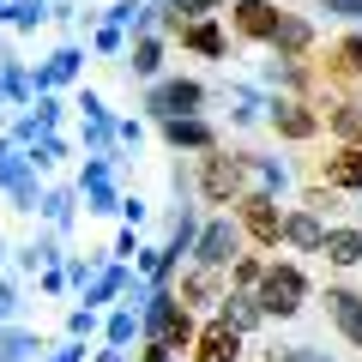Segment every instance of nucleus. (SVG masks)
Here are the masks:
<instances>
[{"instance_id":"nucleus-15","label":"nucleus","mask_w":362,"mask_h":362,"mask_svg":"<svg viewBox=\"0 0 362 362\" xmlns=\"http://www.w3.org/2000/svg\"><path fill=\"white\" fill-rule=\"evenodd\" d=\"M78 109H85V127H78L85 151L90 157H115V115L103 109V97L97 90H78Z\"/></svg>"},{"instance_id":"nucleus-11","label":"nucleus","mask_w":362,"mask_h":362,"mask_svg":"<svg viewBox=\"0 0 362 362\" xmlns=\"http://www.w3.org/2000/svg\"><path fill=\"white\" fill-rule=\"evenodd\" d=\"M320 308H326V320L338 326V338H344L350 350H362V290H350V284H326Z\"/></svg>"},{"instance_id":"nucleus-37","label":"nucleus","mask_w":362,"mask_h":362,"mask_svg":"<svg viewBox=\"0 0 362 362\" xmlns=\"http://www.w3.org/2000/svg\"><path fill=\"white\" fill-rule=\"evenodd\" d=\"M18 308H25V302H18V284H13V278H0V332L18 320Z\"/></svg>"},{"instance_id":"nucleus-10","label":"nucleus","mask_w":362,"mask_h":362,"mask_svg":"<svg viewBox=\"0 0 362 362\" xmlns=\"http://www.w3.org/2000/svg\"><path fill=\"white\" fill-rule=\"evenodd\" d=\"M78 194H85L90 218H109L121 211V187H115V157H85V175H78Z\"/></svg>"},{"instance_id":"nucleus-9","label":"nucleus","mask_w":362,"mask_h":362,"mask_svg":"<svg viewBox=\"0 0 362 362\" xmlns=\"http://www.w3.org/2000/svg\"><path fill=\"white\" fill-rule=\"evenodd\" d=\"M235 254H242V223L235 218H211L194 242V266H206V272H230Z\"/></svg>"},{"instance_id":"nucleus-45","label":"nucleus","mask_w":362,"mask_h":362,"mask_svg":"<svg viewBox=\"0 0 362 362\" xmlns=\"http://www.w3.org/2000/svg\"><path fill=\"white\" fill-rule=\"evenodd\" d=\"M151 6H157V13H163V6H169V0H151Z\"/></svg>"},{"instance_id":"nucleus-29","label":"nucleus","mask_w":362,"mask_h":362,"mask_svg":"<svg viewBox=\"0 0 362 362\" xmlns=\"http://www.w3.org/2000/svg\"><path fill=\"white\" fill-rule=\"evenodd\" d=\"M230 121H235V127H254V121H266V103H272V97H259V90L254 85H230Z\"/></svg>"},{"instance_id":"nucleus-1","label":"nucleus","mask_w":362,"mask_h":362,"mask_svg":"<svg viewBox=\"0 0 362 362\" xmlns=\"http://www.w3.org/2000/svg\"><path fill=\"white\" fill-rule=\"evenodd\" d=\"M194 332H199V320H194V308H181L175 284L151 290V302H145V314H139V338L145 344H163L169 356H187V350H194Z\"/></svg>"},{"instance_id":"nucleus-36","label":"nucleus","mask_w":362,"mask_h":362,"mask_svg":"<svg viewBox=\"0 0 362 362\" xmlns=\"http://www.w3.org/2000/svg\"><path fill=\"white\" fill-rule=\"evenodd\" d=\"M90 49H97V54H127V30L97 25V30H90Z\"/></svg>"},{"instance_id":"nucleus-46","label":"nucleus","mask_w":362,"mask_h":362,"mask_svg":"<svg viewBox=\"0 0 362 362\" xmlns=\"http://www.w3.org/2000/svg\"><path fill=\"white\" fill-rule=\"evenodd\" d=\"M0 259H6V242H0Z\"/></svg>"},{"instance_id":"nucleus-19","label":"nucleus","mask_w":362,"mask_h":362,"mask_svg":"<svg viewBox=\"0 0 362 362\" xmlns=\"http://www.w3.org/2000/svg\"><path fill=\"white\" fill-rule=\"evenodd\" d=\"M320 127L332 133L338 145H362V97H326V109H320Z\"/></svg>"},{"instance_id":"nucleus-5","label":"nucleus","mask_w":362,"mask_h":362,"mask_svg":"<svg viewBox=\"0 0 362 362\" xmlns=\"http://www.w3.org/2000/svg\"><path fill=\"white\" fill-rule=\"evenodd\" d=\"M235 223H242V242H254V247H278L284 242V206L272 194H242L235 199Z\"/></svg>"},{"instance_id":"nucleus-14","label":"nucleus","mask_w":362,"mask_h":362,"mask_svg":"<svg viewBox=\"0 0 362 362\" xmlns=\"http://www.w3.org/2000/svg\"><path fill=\"white\" fill-rule=\"evenodd\" d=\"M314 181L320 187H332V194H362V145H338L332 157H320V169H314Z\"/></svg>"},{"instance_id":"nucleus-26","label":"nucleus","mask_w":362,"mask_h":362,"mask_svg":"<svg viewBox=\"0 0 362 362\" xmlns=\"http://www.w3.org/2000/svg\"><path fill=\"white\" fill-rule=\"evenodd\" d=\"M127 284H133V272L121 266V259H115V266H103V272H97V278H90V284H85V308L97 314V308H103V302L127 296Z\"/></svg>"},{"instance_id":"nucleus-48","label":"nucleus","mask_w":362,"mask_h":362,"mask_svg":"<svg viewBox=\"0 0 362 362\" xmlns=\"http://www.w3.org/2000/svg\"><path fill=\"white\" fill-rule=\"evenodd\" d=\"M49 6H54V0H49Z\"/></svg>"},{"instance_id":"nucleus-3","label":"nucleus","mask_w":362,"mask_h":362,"mask_svg":"<svg viewBox=\"0 0 362 362\" xmlns=\"http://www.w3.org/2000/svg\"><path fill=\"white\" fill-rule=\"evenodd\" d=\"M194 187H199V199L206 206H235V199L247 194V157L242 151H206L199 157V175H194Z\"/></svg>"},{"instance_id":"nucleus-7","label":"nucleus","mask_w":362,"mask_h":362,"mask_svg":"<svg viewBox=\"0 0 362 362\" xmlns=\"http://www.w3.org/2000/svg\"><path fill=\"white\" fill-rule=\"evenodd\" d=\"M266 127L290 145H308V139H320V109H314V97H272Z\"/></svg>"},{"instance_id":"nucleus-43","label":"nucleus","mask_w":362,"mask_h":362,"mask_svg":"<svg viewBox=\"0 0 362 362\" xmlns=\"http://www.w3.org/2000/svg\"><path fill=\"white\" fill-rule=\"evenodd\" d=\"M139 362H175V356H169L163 344H145V350H139Z\"/></svg>"},{"instance_id":"nucleus-38","label":"nucleus","mask_w":362,"mask_h":362,"mask_svg":"<svg viewBox=\"0 0 362 362\" xmlns=\"http://www.w3.org/2000/svg\"><path fill=\"white\" fill-rule=\"evenodd\" d=\"M90 332H97V314H90V308H73V314H66V338H78V344H85Z\"/></svg>"},{"instance_id":"nucleus-13","label":"nucleus","mask_w":362,"mask_h":362,"mask_svg":"<svg viewBox=\"0 0 362 362\" xmlns=\"http://www.w3.org/2000/svg\"><path fill=\"white\" fill-rule=\"evenodd\" d=\"M278 61H314V49H320V30H314L308 13H284V25H278V37L266 42Z\"/></svg>"},{"instance_id":"nucleus-33","label":"nucleus","mask_w":362,"mask_h":362,"mask_svg":"<svg viewBox=\"0 0 362 362\" xmlns=\"http://www.w3.org/2000/svg\"><path fill=\"white\" fill-rule=\"evenodd\" d=\"M302 211H314V218H332V211H344V194H332V187L308 181V187H302Z\"/></svg>"},{"instance_id":"nucleus-16","label":"nucleus","mask_w":362,"mask_h":362,"mask_svg":"<svg viewBox=\"0 0 362 362\" xmlns=\"http://www.w3.org/2000/svg\"><path fill=\"white\" fill-rule=\"evenodd\" d=\"M78 66H85V49H78V42H61V49L30 73V90H37V97H54L61 85H73V78H78Z\"/></svg>"},{"instance_id":"nucleus-47","label":"nucleus","mask_w":362,"mask_h":362,"mask_svg":"<svg viewBox=\"0 0 362 362\" xmlns=\"http://www.w3.org/2000/svg\"><path fill=\"white\" fill-rule=\"evenodd\" d=\"M0 6H13V0H0Z\"/></svg>"},{"instance_id":"nucleus-4","label":"nucleus","mask_w":362,"mask_h":362,"mask_svg":"<svg viewBox=\"0 0 362 362\" xmlns=\"http://www.w3.org/2000/svg\"><path fill=\"white\" fill-rule=\"evenodd\" d=\"M211 90L199 85V78H157V85H145V115L151 121H181V115H206Z\"/></svg>"},{"instance_id":"nucleus-27","label":"nucleus","mask_w":362,"mask_h":362,"mask_svg":"<svg viewBox=\"0 0 362 362\" xmlns=\"http://www.w3.org/2000/svg\"><path fill=\"white\" fill-rule=\"evenodd\" d=\"M0 362H42V338L30 326H6L0 332Z\"/></svg>"},{"instance_id":"nucleus-20","label":"nucleus","mask_w":362,"mask_h":362,"mask_svg":"<svg viewBox=\"0 0 362 362\" xmlns=\"http://www.w3.org/2000/svg\"><path fill=\"white\" fill-rule=\"evenodd\" d=\"M223 272H206V266H187L181 272V284H175V296H181V308H218L223 302Z\"/></svg>"},{"instance_id":"nucleus-42","label":"nucleus","mask_w":362,"mask_h":362,"mask_svg":"<svg viewBox=\"0 0 362 362\" xmlns=\"http://www.w3.org/2000/svg\"><path fill=\"white\" fill-rule=\"evenodd\" d=\"M42 362H85V344H78V338H66V344L54 350V356H42Z\"/></svg>"},{"instance_id":"nucleus-18","label":"nucleus","mask_w":362,"mask_h":362,"mask_svg":"<svg viewBox=\"0 0 362 362\" xmlns=\"http://www.w3.org/2000/svg\"><path fill=\"white\" fill-rule=\"evenodd\" d=\"M175 42L187 54H199V61H230V30H223L218 18H194V25H181Z\"/></svg>"},{"instance_id":"nucleus-44","label":"nucleus","mask_w":362,"mask_h":362,"mask_svg":"<svg viewBox=\"0 0 362 362\" xmlns=\"http://www.w3.org/2000/svg\"><path fill=\"white\" fill-rule=\"evenodd\" d=\"M97 362H127V350H97Z\"/></svg>"},{"instance_id":"nucleus-40","label":"nucleus","mask_w":362,"mask_h":362,"mask_svg":"<svg viewBox=\"0 0 362 362\" xmlns=\"http://www.w3.org/2000/svg\"><path fill=\"white\" fill-rule=\"evenodd\" d=\"M97 272H103V266H97V259H73V266H66V278H73V284H78V290H85V284H90V278H97Z\"/></svg>"},{"instance_id":"nucleus-6","label":"nucleus","mask_w":362,"mask_h":362,"mask_svg":"<svg viewBox=\"0 0 362 362\" xmlns=\"http://www.w3.org/2000/svg\"><path fill=\"white\" fill-rule=\"evenodd\" d=\"M308 66L326 85H362V30H344V37H332L326 49H314Z\"/></svg>"},{"instance_id":"nucleus-23","label":"nucleus","mask_w":362,"mask_h":362,"mask_svg":"<svg viewBox=\"0 0 362 362\" xmlns=\"http://www.w3.org/2000/svg\"><path fill=\"white\" fill-rule=\"evenodd\" d=\"M320 254H326V266H338V272L362 266V223H332Z\"/></svg>"},{"instance_id":"nucleus-25","label":"nucleus","mask_w":362,"mask_h":362,"mask_svg":"<svg viewBox=\"0 0 362 362\" xmlns=\"http://www.w3.org/2000/svg\"><path fill=\"white\" fill-rule=\"evenodd\" d=\"M218 320L223 326H235V332H259V326H266V314H259V302L247 296V290H223V302H218Z\"/></svg>"},{"instance_id":"nucleus-30","label":"nucleus","mask_w":362,"mask_h":362,"mask_svg":"<svg viewBox=\"0 0 362 362\" xmlns=\"http://www.w3.org/2000/svg\"><path fill=\"white\" fill-rule=\"evenodd\" d=\"M139 314H145V308H115V314H109V326H103V350H127L133 338H139Z\"/></svg>"},{"instance_id":"nucleus-17","label":"nucleus","mask_w":362,"mask_h":362,"mask_svg":"<svg viewBox=\"0 0 362 362\" xmlns=\"http://www.w3.org/2000/svg\"><path fill=\"white\" fill-rule=\"evenodd\" d=\"M157 133H163V145H175V151H218V127H211L206 115H181V121H157Z\"/></svg>"},{"instance_id":"nucleus-24","label":"nucleus","mask_w":362,"mask_h":362,"mask_svg":"<svg viewBox=\"0 0 362 362\" xmlns=\"http://www.w3.org/2000/svg\"><path fill=\"white\" fill-rule=\"evenodd\" d=\"M284 242L296 247V254H320L326 247V218H314V211H284Z\"/></svg>"},{"instance_id":"nucleus-34","label":"nucleus","mask_w":362,"mask_h":362,"mask_svg":"<svg viewBox=\"0 0 362 362\" xmlns=\"http://www.w3.org/2000/svg\"><path fill=\"white\" fill-rule=\"evenodd\" d=\"M37 211H42V218L54 223V230H66V223H73V187H49Z\"/></svg>"},{"instance_id":"nucleus-21","label":"nucleus","mask_w":362,"mask_h":362,"mask_svg":"<svg viewBox=\"0 0 362 362\" xmlns=\"http://www.w3.org/2000/svg\"><path fill=\"white\" fill-rule=\"evenodd\" d=\"M163 42L169 37H157V30H145V37L127 42V73L139 78V85H157V78H163Z\"/></svg>"},{"instance_id":"nucleus-12","label":"nucleus","mask_w":362,"mask_h":362,"mask_svg":"<svg viewBox=\"0 0 362 362\" xmlns=\"http://www.w3.org/2000/svg\"><path fill=\"white\" fill-rule=\"evenodd\" d=\"M187 362H242V332H235V326H223L218 314H211V320H199Z\"/></svg>"},{"instance_id":"nucleus-32","label":"nucleus","mask_w":362,"mask_h":362,"mask_svg":"<svg viewBox=\"0 0 362 362\" xmlns=\"http://www.w3.org/2000/svg\"><path fill=\"white\" fill-rule=\"evenodd\" d=\"M266 266H272V259H259V254H235V266H230V290H247V296H254L259 278H266Z\"/></svg>"},{"instance_id":"nucleus-39","label":"nucleus","mask_w":362,"mask_h":362,"mask_svg":"<svg viewBox=\"0 0 362 362\" xmlns=\"http://www.w3.org/2000/svg\"><path fill=\"white\" fill-rule=\"evenodd\" d=\"M320 13L344 18V25H362V0H320Z\"/></svg>"},{"instance_id":"nucleus-31","label":"nucleus","mask_w":362,"mask_h":362,"mask_svg":"<svg viewBox=\"0 0 362 362\" xmlns=\"http://www.w3.org/2000/svg\"><path fill=\"white\" fill-rule=\"evenodd\" d=\"M49 18H54L49 0H13V6H6V25H13V30H42Z\"/></svg>"},{"instance_id":"nucleus-8","label":"nucleus","mask_w":362,"mask_h":362,"mask_svg":"<svg viewBox=\"0 0 362 362\" xmlns=\"http://www.w3.org/2000/svg\"><path fill=\"white\" fill-rule=\"evenodd\" d=\"M284 13L290 6H278V0H230V6H223L230 37H242V42H272L278 25H284Z\"/></svg>"},{"instance_id":"nucleus-22","label":"nucleus","mask_w":362,"mask_h":362,"mask_svg":"<svg viewBox=\"0 0 362 362\" xmlns=\"http://www.w3.org/2000/svg\"><path fill=\"white\" fill-rule=\"evenodd\" d=\"M242 157H247V194H272L278 199L290 187V163L284 157H259V151H242Z\"/></svg>"},{"instance_id":"nucleus-35","label":"nucleus","mask_w":362,"mask_h":362,"mask_svg":"<svg viewBox=\"0 0 362 362\" xmlns=\"http://www.w3.org/2000/svg\"><path fill=\"white\" fill-rule=\"evenodd\" d=\"M266 362H338V356H332V350H320V344H278Z\"/></svg>"},{"instance_id":"nucleus-28","label":"nucleus","mask_w":362,"mask_h":362,"mask_svg":"<svg viewBox=\"0 0 362 362\" xmlns=\"http://www.w3.org/2000/svg\"><path fill=\"white\" fill-rule=\"evenodd\" d=\"M199 230H206V223H199V211H194V206H181V211H175V223H169V242H163V247H169L175 259H181V254H194Z\"/></svg>"},{"instance_id":"nucleus-2","label":"nucleus","mask_w":362,"mask_h":362,"mask_svg":"<svg viewBox=\"0 0 362 362\" xmlns=\"http://www.w3.org/2000/svg\"><path fill=\"white\" fill-rule=\"evenodd\" d=\"M254 302H259L266 320H296V314L308 308V272H302L296 259H272L266 278H259V290H254Z\"/></svg>"},{"instance_id":"nucleus-41","label":"nucleus","mask_w":362,"mask_h":362,"mask_svg":"<svg viewBox=\"0 0 362 362\" xmlns=\"http://www.w3.org/2000/svg\"><path fill=\"white\" fill-rule=\"evenodd\" d=\"M37 284L49 290V296H61V290H66V272H61V266H42V278H37Z\"/></svg>"}]
</instances>
